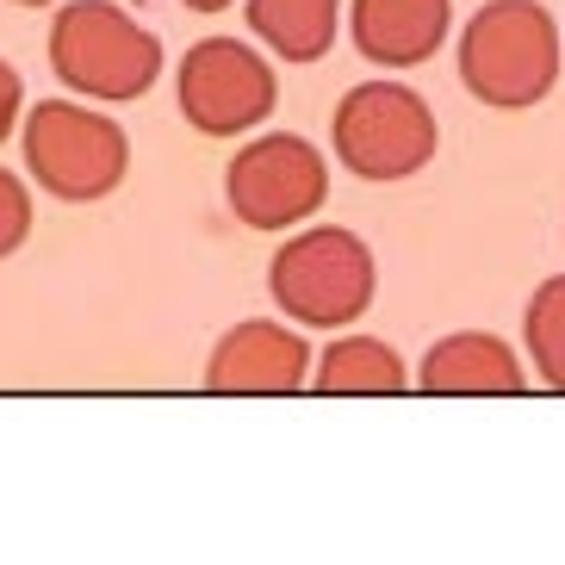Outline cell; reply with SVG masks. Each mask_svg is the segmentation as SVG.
Returning <instances> with one entry per match:
<instances>
[{
	"instance_id": "obj_12",
	"label": "cell",
	"mask_w": 565,
	"mask_h": 565,
	"mask_svg": "<svg viewBox=\"0 0 565 565\" xmlns=\"http://www.w3.org/2000/svg\"><path fill=\"white\" fill-rule=\"evenodd\" d=\"M317 392H404L411 366L392 342L380 335H335L330 349L317 354Z\"/></svg>"
},
{
	"instance_id": "obj_7",
	"label": "cell",
	"mask_w": 565,
	"mask_h": 565,
	"mask_svg": "<svg viewBox=\"0 0 565 565\" xmlns=\"http://www.w3.org/2000/svg\"><path fill=\"white\" fill-rule=\"evenodd\" d=\"M224 200L231 217L249 231H299L311 212L330 200V168L311 150V137L292 131H262L255 143L231 156L224 168Z\"/></svg>"
},
{
	"instance_id": "obj_13",
	"label": "cell",
	"mask_w": 565,
	"mask_h": 565,
	"mask_svg": "<svg viewBox=\"0 0 565 565\" xmlns=\"http://www.w3.org/2000/svg\"><path fill=\"white\" fill-rule=\"evenodd\" d=\"M522 335H529L534 373H541L553 392H565V274L534 286L529 311H522Z\"/></svg>"
},
{
	"instance_id": "obj_10",
	"label": "cell",
	"mask_w": 565,
	"mask_h": 565,
	"mask_svg": "<svg viewBox=\"0 0 565 565\" xmlns=\"http://www.w3.org/2000/svg\"><path fill=\"white\" fill-rule=\"evenodd\" d=\"M416 385L423 392H441V398H472V392H498V398H510V392H522V361H515V349L503 342V335H484V330H460V335H441L429 354H423V366H416Z\"/></svg>"
},
{
	"instance_id": "obj_5",
	"label": "cell",
	"mask_w": 565,
	"mask_h": 565,
	"mask_svg": "<svg viewBox=\"0 0 565 565\" xmlns=\"http://www.w3.org/2000/svg\"><path fill=\"white\" fill-rule=\"evenodd\" d=\"M335 156L354 181H411L435 162V113L404 82H361L330 118Z\"/></svg>"
},
{
	"instance_id": "obj_16",
	"label": "cell",
	"mask_w": 565,
	"mask_h": 565,
	"mask_svg": "<svg viewBox=\"0 0 565 565\" xmlns=\"http://www.w3.org/2000/svg\"><path fill=\"white\" fill-rule=\"evenodd\" d=\"M186 13H224V7H231V0H181Z\"/></svg>"
},
{
	"instance_id": "obj_9",
	"label": "cell",
	"mask_w": 565,
	"mask_h": 565,
	"mask_svg": "<svg viewBox=\"0 0 565 565\" xmlns=\"http://www.w3.org/2000/svg\"><path fill=\"white\" fill-rule=\"evenodd\" d=\"M454 32V0H349V38L366 63L416 68Z\"/></svg>"
},
{
	"instance_id": "obj_11",
	"label": "cell",
	"mask_w": 565,
	"mask_h": 565,
	"mask_svg": "<svg viewBox=\"0 0 565 565\" xmlns=\"http://www.w3.org/2000/svg\"><path fill=\"white\" fill-rule=\"evenodd\" d=\"M342 25V0H249V32L280 63H323Z\"/></svg>"
},
{
	"instance_id": "obj_4",
	"label": "cell",
	"mask_w": 565,
	"mask_h": 565,
	"mask_svg": "<svg viewBox=\"0 0 565 565\" xmlns=\"http://www.w3.org/2000/svg\"><path fill=\"white\" fill-rule=\"evenodd\" d=\"M19 143H25V174L63 205H94L106 193H118L125 168H131L125 125L75 100H38L25 113Z\"/></svg>"
},
{
	"instance_id": "obj_17",
	"label": "cell",
	"mask_w": 565,
	"mask_h": 565,
	"mask_svg": "<svg viewBox=\"0 0 565 565\" xmlns=\"http://www.w3.org/2000/svg\"><path fill=\"white\" fill-rule=\"evenodd\" d=\"M13 7H56V0H13Z\"/></svg>"
},
{
	"instance_id": "obj_14",
	"label": "cell",
	"mask_w": 565,
	"mask_h": 565,
	"mask_svg": "<svg viewBox=\"0 0 565 565\" xmlns=\"http://www.w3.org/2000/svg\"><path fill=\"white\" fill-rule=\"evenodd\" d=\"M25 236H32V193H25V181H13L0 168V262L25 249Z\"/></svg>"
},
{
	"instance_id": "obj_3",
	"label": "cell",
	"mask_w": 565,
	"mask_h": 565,
	"mask_svg": "<svg viewBox=\"0 0 565 565\" xmlns=\"http://www.w3.org/2000/svg\"><path fill=\"white\" fill-rule=\"evenodd\" d=\"M274 305L305 330H349L361 323L373 292H380V267L354 231L342 224H317V231L286 236L274 267H267Z\"/></svg>"
},
{
	"instance_id": "obj_8",
	"label": "cell",
	"mask_w": 565,
	"mask_h": 565,
	"mask_svg": "<svg viewBox=\"0 0 565 565\" xmlns=\"http://www.w3.org/2000/svg\"><path fill=\"white\" fill-rule=\"evenodd\" d=\"M205 385L212 392H305L311 385V342L286 323L249 317L224 330V342L205 361Z\"/></svg>"
},
{
	"instance_id": "obj_15",
	"label": "cell",
	"mask_w": 565,
	"mask_h": 565,
	"mask_svg": "<svg viewBox=\"0 0 565 565\" xmlns=\"http://www.w3.org/2000/svg\"><path fill=\"white\" fill-rule=\"evenodd\" d=\"M19 106H25V82L13 63H0V143L19 131Z\"/></svg>"
},
{
	"instance_id": "obj_2",
	"label": "cell",
	"mask_w": 565,
	"mask_h": 565,
	"mask_svg": "<svg viewBox=\"0 0 565 565\" xmlns=\"http://www.w3.org/2000/svg\"><path fill=\"white\" fill-rule=\"evenodd\" d=\"M51 68L82 100L125 106L162 82V38L113 0H56Z\"/></svg>"
},
{
	"instance_id": "obj_6",
	"label": "cell",
	"mask_w": 565,
	"mask_h": 565,
	"mask_svg": "<svg viewBox=\"0 0 565 565\" xmlns=\"http://www.w3.org/2000/svg\"><path fill=\"white\" fill-rule=\"evenodd\" d=\"M174 100L181 118L205 137H243L274 118L280 106V82L255 44L243 38H200L174 68Z\"/></svg>"
},
{
	"instance_id": "obj_1",
	"label": "cell",
	"mask_w": 565,
	"mask_h": 565,
	"mask_svg": "<svg viewBox=\"0 0 565 565\" xmlns=\"http://www.w3.org/2000/svg\"><path fill=\"white\" fill-rule=\"evenodd\" d=\"M559 25L541 0H484L460 25V82L479 106L529 113L559 87Z\"/></svg>"
}]
</instances>
